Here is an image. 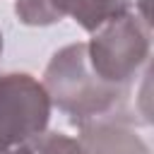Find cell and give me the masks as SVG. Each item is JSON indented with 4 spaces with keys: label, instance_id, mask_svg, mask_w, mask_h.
<instances>
[{
    "label": "cell",
    "instance_id": "cell-1",
    "mask_svg": "<svg viewBox=\"0 0 154 154\" xmlns=\"http://www.w3.org/2000/svg\"><path fill=\"white\" fill-rule=\"evenodd\" d=\"M43 89L51 106H58L79 128L94 118L118 111L128 89L99 79L87 58V43H70L53 53L43 72Z\"/></svg>",
    "mask_w": 154,
    "mask_h": 154
},
{
    "label": "cell",
    "instance_id": "cell-2",
    "mask_svg": "<svg viewBox=\"0 0 154 154\" xmlns=\"http://www.w3.org/2000/svg\"><path fill=\"white\" fill-rule=\"evenodd\" d=\"M149 55V24L132 12H120L94 31L87 58L94 75L108 84L130 89L137 70Z\"/></svg>",
    "mask_w": 154,
    "mask_h": 154
},
{
    "label": "cell",
    "instance_id": "cell-3",
    "mask_svg": "<svg viewBox=\"0 0 154 154\" xmlns=\"http://www.w3.org/2000/svg\"><path fill=\"white\" fill-rule=\"evenodd\" d=\"M51 99L43 84L26 72L0 77V154L46 132Z\"/></svg>",
    "mask_w": 154,
    "mask_h": 154
},
{
    "label": "cell",
    "instance_id": "cell-4",
    "mask_svg": "<svg viewBox=\"0 0 154 154\" xmlns=\"http://www.w3.org/2000/svg\"><path fill=\"white\" fill-rule=\"evenodd\" d=\"M130 0H14V12L26 26H48L72 17L84 31H96L101 24L128 10Z\"/></svg>",
    "mask_w": 154,
    "mask_h": 154
},
{
    "label": "cell",
    "instance_id": "cell-5",
    "mask_svg": "<svg viewBox=\"0 0 154 154\" xmlns=\"http://www.w3.org/2000/svg\"><path fill=\"white\" fill-rule=\"evenodd\" d=\"M132 123V116H118V111L82 123L79 144L84 154H149Z\"/></svg>",
    "mask_w": 154,
    "mask_h": 154
},
{
    "label": "cell",
    "instance_id": "cell-6",
    "mask_svg": "<svg viewBox=\"0 0 154 154\" xmlns=\"http://www.w3.org/2000/svg\"><path fill=\"white\" fill-rule=\"evenodd\" d=\"M31 154H84L79 140L63 132H41L29 142Z\"/></svg>",
    "mask_w": 154,
    "mask_h": 154
},
{
    "label": "cell",
    "instance_id": "cell-7",
    "mask_svg": "<svg viewBox=\"0 0 154 154\" xmlns=\"http://www.w3.org/2000/svg\"><path fill=\"white\" fill-rule=\"evenodd\" d=\"M2 154H31V149H29V142H26V144H19V147H14L10 152H2Z\"/></svg>",
    "mask_w": 154,
    "mask_h": 154
},
{
    "label": "cell",
    "instance_id": "cell-8",
    "mask_svg": "<svg viewBox=\"0 0 154 154\" xmlns=\"http://www.w3.org/2000/svg\"><path fill=\"white\" fill-rule=\"evenodd\" d=\"M0 53H2V34H0Z\"/></svg>",
    "mask_w": 154,
    "mask_h": 154
}]
</instances>
